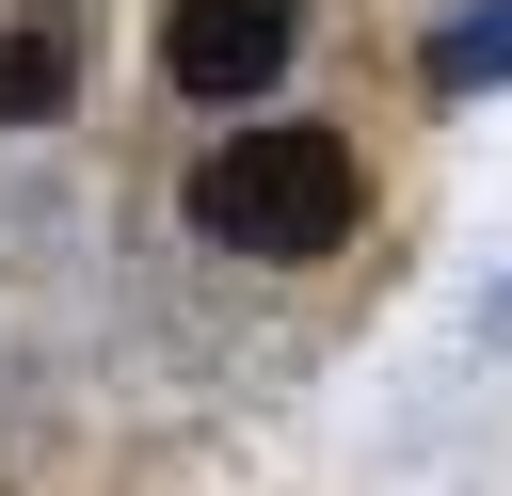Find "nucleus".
Here are the masks:
<instances>
[{"label":"nucleus","instance_id":"7ed1b4c3","mask_svg":"<svg viewBox=\"0 0 512 496\" xmlns=\"http://www.w3.org/2000/svg\"><path fill=\"white\" fill-rule=\"evenodd\" d=\"M64 96H80V32L64 16H16L0 32V128H48Z\"/></svg>","mask_w":512,"mask_h":496},{"label":"nucleus","instance_id":"f257e3e1","mask_svg":"<svg viewBox=\"0 0 512 496\" xmlns=\"http://www.w3.org/2000/svg\"><path fill=\"white\" fill-rule=\"evenodd\" d=\"M192 224L224 256H336L368 224V144L320 128V112H272V128H224L192 160Z\"/></svg>","mask_w":512,"mask_h":496},{"label":"nucleus","instance_id":"20e7f679","mask_svg":"<svg viewBox=\"0 0 512 496\" xmlns=\"http://www.w3.org/2000/svg\"><path fill=\"white\" fill-rule=\"evenodd\" d=\"M416 80H432V96H480V80H512V0H464V16L416 48Z\"/></svg>","mask_w":512,"mask_h":496},{"label":"nucleus","instance_id":"f03ea898","mask_svg":"<svg viewBox=\"0 0 512 496\" xmlns=\"http://www.w3.org/2000/svg\"><path fill=\"white\" fill-rule=\"evenodd\" d=\"M288 48H304V0H160V32H144V64H160L192 112L272 96V80H288Z\"/></svg>","mask_w":512,"mask_h":496}]
</instances>
